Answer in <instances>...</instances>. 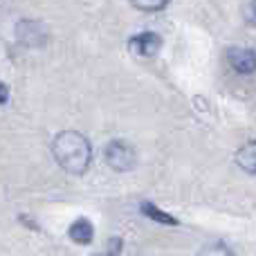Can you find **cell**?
Instances as JSON below:
<instances>
[{"label":"cell","mask_w":256,"mask_h":256,"mask_svg":"<svg viewBox=\"0 0 256 256\" xmlns=\"http://www.w3.org/2000/svg\"><path fill=\"white\" fill-rule=\"evenodd\" d=\"M52 155L63 171L72 176H84L92 162V146L88 137L76 130H63L54 137Z\"/></svg>","instance_id":"cell-1"},{"label":"cell","mask_w":256,"mask_h":256,"mask_svg":"<svg viewBox=\"0 0 256 256\" xmlns=\"http://www.w3.org/2000/svg\"><path fill=\"white\" fill-rule=\"evenodd\" d=\"M104 158H106V164L117 173H126L132 171L137 164V150L132 148L128 142L124 140H112L110 144L104 150Z\"/></svg>","instance_id":"cell-2"},{"label":"cell","mask_w":256,"mask_h":256,"mask_svg":"<svg viewBox=\"0 0 256 256\" xmlns=\"http://www.w3.org/2000/svg\"><path fill=\"white\" fill-rule=\"evenodd\" d=\"M16 38L27 48H40L48 43V30L38 20H20L16 25Z\"/></svg>","instance_id":"cell-3"},{"label":"cell","mask_w":256,"mask_h":256,"mask_svg":"<svg viewBox=\"0 0 256 256\" xmlns=\"http://www.w3.org/2000/svg\"><path fill=\"white\" fill-rule=\"evenodd\" d=\"M227 63L238 74H252L256 72V52L250 48H230L227 50Z\"/></svg>","instance_id":"cell-4"},{"label":"cell","mask_w":256,"mask_h":256,"mask_svg":"<svg viewBox=\"0 0 256 256\" xmlns=\"http://www.w3.org/2000/svg\"><path fill=\"white\" fill-rule=\"evenodd\" d=\"M162 48V38L155 32H142L130 38V50L140 56H155Z\"/></svg>","instance_id":"cell-5"},{"label":"cell","mask_w":256,"mask_h":256,"mask_svg":"<svg viewBox=\"0 0 256 256\" xmlns=\"http://www.w3.org/2000/svg\"><path fill=\"white\" fill-rule=\"evenodd\" d=\"M68 234H70V238L74 240L76 245H90L94 238V227L88 218H76V220L70 225Z\"/></svg>","instance_id":"cell-6"},{"label":"cell","mask_w":256,"mask_h":256,"mask_svg":"<svg viewBox=\"0 0 256 256\" xmlns=\"http://www.w3.org/2000/svg\"><path fill=\"white\" fill-rule=\"evenodd\" d=\"M236 164H238L245 173L256 176V140L248 142V144H243L236 150Z\"/></svg>","instance_id":"cell-7"},{"label":"cell","mask_w":256,"mask_h":256,"mask_svg":"<svg viewBox=\"0 0 256 256\" xmlns=\"http://www.w3.org/2000/svg\"><path fill=\"white\" fill-rule=\"evenodd\" d=\"M142 212L146 214L148 218H153V220H158V222H164V225H178V220L173 216H168V214H164L160 207H155V204H150V202H144L142 204Z\"/></svg>","instance_id":"cell-8"},{"label":"cell","mask_w":256,"mask_h":256,"mask_svg":"<svg viewBox=\"0 0 256 256\" xmlns=\"http://www.w3.org/2000/svg\"><path fill=\"white\" fill-rule=\"evenodd\" d=\"M196 256H236V254L222 243H209V245H202Z\"/></svg>","instance_id":"cell-9"},{"label":"cell","mask_w":256,"mask_h":256,"mask_svg":"<svg viewBox=\"0 0 256 256\" xmlns=\"http://www.w3.org/2000/svg\"><path fill=\"white\" fill-rule=\"evenodd\" d=\"M130 4L140 12H162L168 4V0H130Z\"/></svg>","instance_id":"cell-10"},{"label":"cell","mask_w":256,"mask_h":256,"mask_svg":"<svg viewBox=\"0 0 256 256\" xmlns=\"http://www.w3.org/2000/svg\"><path fill=\"white\" fill-rule=\"evenodd\" d=\"M120 252H122V240H120V238H112L106 252H104V254H97V256H117Z\"/></svg>","instance_id":"cell-11"},{"label":"cell","mask_w":256,"mask_h":256,"mask_svg":"<svg viewBox=\"0 0 256 256\" xmlns=\"http://www.w3.org/2000/svg\"><path fill=\"white\" fill-rule=\"evenodd\" d=\"M7 99H9V88L4 84H0V106L7 104Z\"/></svg>","instance_id":"cell-12"},{"label":"cell","mask_w":256,"mask_h":256,"mask_svg":"<svg viewBox=\"0 0 256 256\" xmlns=\"http://www.w3.org/2000/svg\"><path fill=\"white\" fill-rule=\"evenodd\" d=\"M252 9H254V14H256V0H254V2H252Z\"/></svg>","instance_id":"cell-13"}]
</instances>
